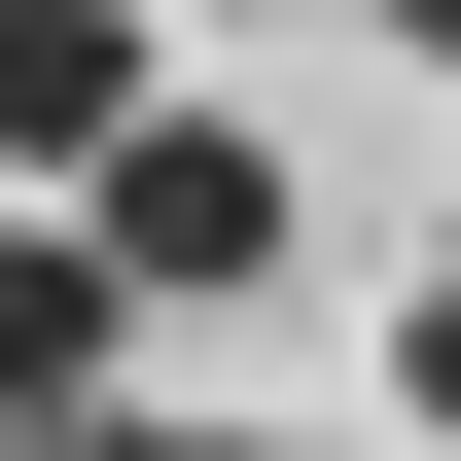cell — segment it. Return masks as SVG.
<instances>
[{
	"mask_svg": "<svg viewBox=\"0 0 461 461\" xmlns=\"http://www.w3.org/2000/svg\"><path fill=\"white\" fill-rule=\"evenodd\" d=\"M71 213H107V285H142V320H213L249 249H285V142H249V107H142L107 177H71Z\"/></svg>",
	"mask_w": 461,
	"mask_h": 461,
	"instance_id": "6da1fadb",
	"label": "cell"
},
{
	"mask_svg": "<svg viewBox=\"0 0 461 461\" xmlns=\"http://www.w3.org/2000/svg\"><path fill=\"white\" fill-rule=\"evenodd\" d=\"M107 320H142V285H107V213H36V177H0V426H36V461L107 426Z\"/></svg>",
	"mask_w": 461,
	"mask_h": 461,
	"instance_id": "7a4b0ae2",
	"label": "cell"
},
{
	"mask_svg": "<svg viewBox=\"0 0 461 461\" xmlns=\"http://www.w3.org/2000/svg\"><path fill=\"white\" fill-rule=\"evenodd\" d=\"M142 107H177V71H142V0H0V177H36V213H71Z\"/></svg>",
	"mask_w": 461,
	"mask_h": 461,
	"instance_id": "3957f363",
	"label": "cell"
},
{
	"mask_svg": "<svg viewBox=\"0 0 461 461\" xmlns=\"http://www.w3.org/2000/svg\"><path fill=\"white\" fill-rule=\"evenodd\" d=\"M391 426H461V249H426V285H391Z\"/></svg>",
	"mask_w": 461,
	"mask_h": 461,
	"instance_id": "277c9868",
	"label": "cell"
},
{
	"mask_svg": "<svg viewBox=\"0 0 461 461\" xmlns=\"http://www.w3.org/2000/svg\"><path fill=\"white\" fill-rule=\"evenodd\" d=\"M71 461H285V426H71Z\"/></svg>",
	"mask_w": 461,
	"mask_h": 461,
	"instance_id": "5b68a950",
	"label": "cell"
},
{
	"mask_svg": "<svg viewBox=\"0 0 461 461\" xmlns=\"http://www.w3.org/2000/svg\"><path fill=\"white\" fill-rule=\"evenodd\" d=\"M426 36H461V0H426Z\"/></svg>",
	"mask_w": 461,
	"mask_h": 461,
	"instance_id": "8992f818",
	"label": "cell"
},
{
	"mask_svg": "<svg viewBox=\"0 0 461 461\" xmlns=\"http://www.w3.org/2000/svg\"><path fill=\"white\" fill-rule=\"evenodd\" d=\"M0 461H36V426H0Z\"/></svg>",
	"mask_w": 461,
	"mask_h": 461,
	"instance_id": "52a82bcc",
	"label": "cell"
}]
</instances>
